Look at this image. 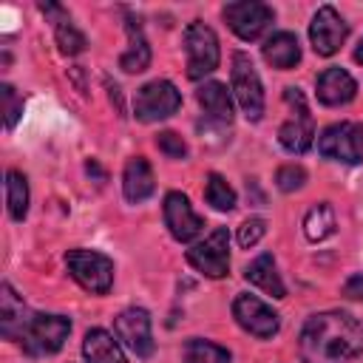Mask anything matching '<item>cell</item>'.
Here are the masks:
<instances>
[{
  "label": "cell",
  "mask_w": 363,
  "mask_h": 363,
  "mask_svg": "<svg viewBox=\"0 0 363 363\" xmlns=\"http://www.w3.org/2000/svg\"><path fill=\"white\" fill-rule=\"evenodd\" d=\"M82 352L91 363H128V357L122 354V346L105 329H91L82 340Z\"/></svg>",
  "instance_id": "cell-22"
},
{
  "label": "cell",
  "mask_w": 363,
  "mask_h": 363,
  "mask_svg": "<svg viewBox=\"0 0 363 363\" xmlns=\"http://www.w3.org/2000/svg\"><path fill=\"white\" fill-rule=\"evenodd\" d=\"M343 295L352 298V301H363V275H352L346 284H343Z\"/></svg>",
  "instance_id": "cell-32"
},
{
  "label": "cell",
  "mask_w": 363,
  "mask_h": 363,
  "mask_svg": "<svg viewBox=\"0 0 363 363\" xmlns=\"http://www.w3.org/2000/svg\"><path fill=\"white\" fill-rule=\"evenodd\" d=\"M346 34H349V26L343 23V17H340L332 6H320V9L315 11V17H312V23H309V40H312L315 54L332 57V54L343 45Z\"/></svg>",
  "instance_id": "cell-13"
},
{
  "label": "cell",
  "mask_w": 363,
  "mask_h": 363,
  "mask_svg": "<svg viewBox=\"0 0 363 363\" xmlns=\"http://www.w3.org/2000/svg\"><path fill=\"white\" fill-rule=\"evenodd\" d=\"M244 275H247L250 284L261 286V289L269 292L272 298H284V295H286V286H284V281H281V275H278V269H275V258H272L269 252L258 255V258L247 267Z\"/></svg>",
  "instance_id": "cell-23"
},
{
  "label": "cell",
  "mask_w": 363,
  "mask_h": 363,
  "mask_svg": "<svg viewBox=\"0 0 363 363\" xmlns=\"http://www.w3.org/2000/svg\"><path fill=\"white\" fill-rule=\"evenodd\" d=\"M184 363H230V352L218 343L193 337L184 346Z\"/></svg>",
  "instance_id": "cell-27"
},
{
  "label": "cell",
  "mask_w": 363,
  "mask_h": 363,
  "mask_svg": "<svg viewBox=\"0 0 363 363\" xmlns=\"http://www.w3.org/2000/svg\"><path fill=\"white\" fill-rule=\"evenodd\" d=\"M0 99H3V119H6V128L11 130V128L17 125V119H20V113H23V96L6 82V85H0Z\"/></svg>",
  "instance_id": "cell-28"
},
{
  "label": "cell",
  "mask_w": 363,
  "mask_h": 363,
  "mask_svg": "<svg viewBox=\"0 0 363 363\" xmlns=\"http://www.w3.org/2000/svg\"><path fill=\"white\" fill-rule=\"evenodd\" d=\"M224 20L230 23V28L241 37V40H258L269 23H272V9L267 3L258 0H238V3H227L224 6Z\"/></svg>",
  "instance_id": "cell-10"
},
{
  "label": "cell",
  "mask_w": 363,
  "mask_h": 363,
  "mask_svg": "<svg viewBox=\"0 0 363 363\" xmlns=\"http://www.w3.org/2000/svg\"><path fill=\"white\" fill-rule=\"evenodd\" d=\"M335 210H332V204H326V201H320V204H315V207H309V213L303 216V235L309 238V241H323V238H329L332 233H335Z\"/></svg>",
  "instance_id": "cell-24"
},
{
  "label": "cell",
  "mask_w": 363,
  "mask_h": 363,
  "mask_svg": "<svg viewBox=\"0 0 363 363\" xmlns=\"http://www.w3.org/2000/svg\"><path fill=\"white\" fill-rule=\"evenodd\" d=\"M204 199L213 210L218 213H230L235 207V190L227 184V179L221 173H210L207 176V187H204Z\"/></svg>",
  "instance_id": "cell-26"
},
{
  "label": "cell",
  "mask_w": 363,
  "mask_h": 363,
  "mask_svg": "<svg viewBox=\"0 0 363 363\" xmlns=\"http://www.w3.org/2000/svg\"><path fill=\"white\" fill-rule=\"evenodd\" d=\"M298 352L303 363H349L363 352V323L349 312H318L306 318Z\"/></svg>",
  "instance_id": "cell-1"
},
{
  "label": "cell",
  "mask_w": 363,
  "mask_h": 363,
  "mask_svg": "<svg viewBox=\"0 0 363 363\" xmlns=\"http://www.w3.org/2000/svg\"><path fill=\"white\" fill-rule=\"evenodd\" d=\"M179 105H182V94L167 79H153V82L142 85L133 96V113H136L139 122L167 119L179 111Z\"/></svg>",
  "instance_id": "cell-8"
},
{
  "label": "cell",
  "mask_w": 363,
  "mask_h": 363,
  "mask_svg": "<svg viewBox=\"0 0 363 363\" xmlns=\"http://www.w3.org/2000/svg\"><path fill=\"white\" fill-rule=\"evenodd\" d=\"M196 99L204 108L207 119H213L218 125H230L233 122V99H230L227 85H221V82H204L196 91Z\"/></svg>",
  "instance_id": "cell-19"
},
{
  "label": "cell",
  "mask_w": 363,
  "mask_h": 363,
  "mask_svg": "<svg viewBox=\"0 0 363 363\" xmlns=\"http://www.w3.org/2000/svg\"><path fill=\"white\" fill-rule=\"evenodd\" d=\"M318 153L332 162L357 164L363 162V125L360 122H335L318 136Z\"/></svg>",
  "instance_id": "cell-5"
},
{
  "label": "cell",
  "mask_w": 363,
  "mask_h": 363,
  "mask_svg": "<svg viewBox=\"0 0 363 363\" xmlns=\"http://www.w3.org/2000/svg\"><path fill=\"white\" fill-rule=\"evenodd\" d=\"M156 147H159L167 159H184V156H187V145H184V139H182L179 133H173V130L159 133V136H156Z\"/></svg>",
  "instance_id": "cell-30"
},
{
  "label": "cell",
  "mask_w": 363,
  "mask_h": 363,
  "mask_svg": "<svg viewBox=\"0 0 363 363\" xmlns=\"http://www.w3.org/2000/svg\"><path fill=\"white\" fill-rule=\"evenodd\" d=\"M40 11L54 23V37H57V45L62 54L74 57V54H82L85 51V34L74 26V20L68 17V11L57 3H40Z\"/></svg>",
  "instance_id": "cell-15"
},
{
  "label": "cell",
  "mask_w": 363,
  "mask_h": 363,
  "mask_svg": "<svg viewBox=\"0 0 363 363\" xmlns=\"http://www.w3.org/2000/svg\"><path fill=\"white\" fill-rule=\"evenodd\" d=\"M184 48H187V77L190 79H201L218 68L221 48H218V37L210 26L193 20L184 28Z\"/></svg>",
  "instance_id": "cell-4"
},
{
  "label": "cell",
  "mask_w": 363,
  "mask_h": 363,
  "mask_svg": "<svg viewBox=\"0 0 363 363\" xmlns=\"http://www.w3.org/2000/svg\"><path fill=\"white\" fill-rule=\"evenodd\" d=\"M68 332H71V320L62 315H28L20 332V343L28 354L43 357V354L60 352Z\"/></svg>",
  "instance_id": "cell-2"
},
{
  "label": "cell",
  "mask_w": 363,
  "mask_h": 363,
  "mask_svg": "<svg viewBox=\"0 0 363 363\" xmlns=\"http://www.w3.org/2000/svg\"><path fill=\"white\" fill-rule=\"evenodd\" d=\"M28 320L26 303L23 298H17V292L11 289V284L0 286V332L6 340H20V332Z\"/></svg>",
  "instance_id": "cell-18"
},
{
  "label": "cell",
  "mask_w": 363,
  "mask_h": 363,
  "mask_svg": "<svg viewBox=\"0 0 363 363\" xmlns=\"http://www.w3.org/2000/svg\"><path fill=\"white\" fill-rule=\"evenodd\" d=\"M128 40L130 43H128L125 54L119 57V68L128 71V74H139V71H145L150 65V45H147V40L142 34L139 20H133V17H128Z\"/></svg>",
  "instance_id": "cell-20"
},
{
  "label": "cell",
  "mask_w": 363,
  "mask_h": 363,
  "mask_svg": "<svg viewBox=\"0 0 363 363\" xmlns=\"http://www.w3.org/2000/svg\"><path fill=\"white\" fill-rule=\"evenodd\" d=\"M6 204H9V216L14 221L26 218V213H28V182L20 170L6 173Z\"/></svg>",
  "instance_id": "cell-25"
},
{
  "label": "cell",
  "mask_w": 363,
  "mask_h": 363,
  "mask_svg": "<svg viewBox=\"0 0 363 363\" xmlns=\"http://www.w3.org/2000/svg\"><path fill=\"white\" fill-rule=\"evenodd\" d=\"M156 190V179H153V170L147 164L145 156H133L128 164H125V173H122V193L130 204H139L145 201L147 196H153Z\"/></svg>",
  "instance_id": "cell-17"
},
{
  "label": "cell",
  "mask_w": 363,
  "mask_h": 363,
  "mask_svg": "<svg viewBox=\"0 0 363 363\" xmlns=\"http://www.w3.org/2000/svg\"><path fill=\"white\" fill-rule=\"evenodd\" d=\"M354 60L363 65V40H360V45H357V51H354Z\"/></svg>",
  "instance_id": "cell-33"
},
{
  "label": "cell",
  "mask_w": 363,
  "mask_h": 363,
  "mask_svg": "<svg viewBox=\"0 0 363 363\" xmlns=\"http://www.w3.org/2000/svg\"><path fill=\"white\" fill-rule=\"evenodd\" d=\"M233 318L244 332H250L255 337H272L281 326L278 312H272L261 298H255L250 292H241L233 301Z\"/></svg>",
  "instance_id": "cell-11"
},
{
  "label": "cell",
  "mask_w": 363,
  "mask_h": 363,
  "mask_svg": "<svg viewBox=\"0 0 363 363\" xmlns=\"http://www.w3.org/2000/svg\"><path fill=\"white\" fill-rule=\"evenodd\" d=\"M275 184L284 190V193H292V190H301L306 184V170L301 164H284L278 167L275 173Z\"/></svg>",
  "instance_id": "cell-29"
},
{
  "label": "cell",
  "mask_w": 363,
  "mask_h": 363,
  "mask_svg": "<svg viewBox=\"0 0 363 363\" xmlns=\"http://www.w3.org/2000/svg\"><path fill=\"white\" fill-rule=\"evenodd\" d=\"M164 224H167V230L176 241H193L204 227L201 216L193 213L187 196L179 193V190L164 196Z\"/></svg>",
  "instance_id": "cell-14"
},
{
  "label": "cell",
  "mask_w": 363,
  "mask_h": 363,
  "mask_svg": "<svg viewBox=\"0 0 363 363\" xmlns=\"http://www.w3.org/2000/svg\"><path fill=\"white\" fill-rule=\"evenodd\" d=\"M284 99L292 105V116L281 125L278 142H281L284 150L301 156V153H306V150L312 147V142H315V122H312V113H309V108H306V99H303V94H301L298 88H286V91H284Z\"/></svg>",
  "instance_id": "cell-6"
},
{
  "label": "cell",
  "mask_w": 363,
  "mask_h": 363,
  "mask_svg": "<svg viewBox=\"0 0 363 363\" xmlns=\"http://www.w3.org/2000/svg\"><path fill=\"white\" fill-rule=\"evenodd\" d=\"M65 267L71 272V278L94 292V295H105L113 284V261L102 252H94V250H68L65 252Z\"/></svg>",
  "instance_id": "cell-3"
},
{
  "label": "cell",
  "mask_w": 363,
  "mask_h": 363,
  "mask_svg": "<svg viewBox=\"0 0 363 363\" xmlns=\"http://www.w3.org/2000/svg\"><path fill=\"white\" fill-rule=\"evenodd\" d=\"M230 77H233V91H235V99H238L244 116L250 122H258L264 116V88H261V77H258L252 60L244 51L233 54Z\"/></svg>",
  "instance_id": "cell-7"
},
{
  "label": "cell",
  "mask_w": 363,
  "mask_h": 363,
  "mask_svg": "<svg viewBox=\"0 0 363 363\" xmlns=\"http://www.w3.org/2000/svg\"><path fill=\"white\" fill-rule=\"evenodd\" d=\"M264 60L272 65V68H292L301 62V45H298V37L289 34V31H278L272 34L267 43H264Z\"/></svg>",
  "instance_id": "cell-21"
},
{
  "label": "cell",
  "mask_w": 363,
  "mask_h": 363,
  "mask_svg": "<svg viewBox=\"0 0 363 363\" xmlns=\"http://www.w3.org/2000/svg\"><path fill=\"white\" fill-rule=\"evenodd\" d=\"M264 233H267V221H264V218H247V221L238 227V244H241L244 250H250V247H255V244L264 238Z\"/></svg>",
  "instance_id": "cell-31"
},
{
  "label": "cell",
  "mask_w": 363,
  "mask_h": 363,
  "mask_svg": "<svg viewBox=\"0 0 363 363\" xmlns=\"http://www.w3.org/2000/svg\"><path fill=\"white\" fill-rule=\"evenodd\" d=\"M116 337L136 354V357H150L153 354V335H150V315L139 306H130L116 315L113 320Z\"/></svg>",
  "instance_id": "cell-12"
},
{
  "label": "cell",
  "mask_w": 363,
  "mask_h": 363,
  "mask_svg": "<svg viewBox=\"0 0 363 363\" xmlns=\"http://www.w3.org/2000/svg\"><path fill=\"white\" fill-rule=\"evenodd\" d=\"M315 88H318V99L323 105H332V108L352 102L354 94H357V82L349 77V71H343L337 65L320 71L318 79H315Z\"/></svg>",
  "instance_id": "cell-16"
},
{
  "label": "cell",
  "mask_w": 363,
  "mask_h": 363,
  "mask_svg": "<svg viewBox=\"0 0 363 363\" xmlns=\"http://www.w3.org/2000/svg\"><path fill=\"white\" fill-rule=\"evenodd\" d=\"M187 261L207 278H224L230 269V233L216 227L204 241L187 250Z\"/></svg>",
  "instance_id": "cell-9"
}]
</instances>
